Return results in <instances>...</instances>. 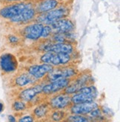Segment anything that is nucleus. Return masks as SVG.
Returning <instances> with one entry per match:
<instances>
[{"instance_id":"nucleus-1","label":"nucleus","mask_w":120,"mask_h":122,"mask_svg":"<svg viewBox=\"0 0 120 122\" xmlns=\"http://www.w3.org/2000/svg\"><path fill=\"white\" fill-rule=\"evenodd\" d=\"M68 14V10L65 8H54L51 10H49L45 13H40L36 20L37 22L45 24V25H50L54 21H57L59 19L65 18Z\"/></svg>"},{"instance_id":"nucleus-2","label":"nucleus","mask_w":120,"mask_h":122,"mask_svg":"<svg viewBox=\"0 0 120 122\" xmlns=\"http://www.w3.org/2000/svg\"><path fill=\"white\" fill-rule=\"evenodd\" d=\"M30 8H33V5L30 2H22L8 5L0 10V16L10 19Z\"/></svg>"},{"instance_id":"nucleus-3","label":"nucleus","mask_w":120,"mask_h":122,"mask_svg":"<svg viewBox=\"0 0 120 122\" xmlns=\"http://www.w3.org/2000/svg\"><path fill=\"white\" fill-rule=\"evenodd\" d=\"M71 59L70 54L56 53L53 52H46L41 57V61L45 64H51L52 66H61L68 64Z\"/></svg>"},{"instance_id":"nucleus-4","label":"nucleus","mask_w":120,"mask_h":122,"mask_svg":"<svg viewBox=\"0 0 120 122\" xmlns=\"http://www.w3.org/2000/svg\"><path fill=\"white\" fill-rule=\"evenodd\" d=\"M76 70L72 67H58L53 68V70L47 74L46 80L47 81H52L59 78H70L76 76Z\"/></svg>"},{"instance_id":"nucleus-5","label":"nucleus","mask_w":120,"mask_h":122,"mask_svg":"<svg viewBox=\"0 0 120 122\" xmlns=\"http://www.w3.org/2000/svg\"><path fill=\"white\" fill-rule=\"evenodd\" d=\"M70 83V78H59L57 80L50 81L48 84H44L42 92H43L45 95L53 94L61 90L65 89Z\"/></svg>"},{"instance_id":"nucleus-6","label":"nucleus","mask_w":120,"mask_h":122,"mask_svg":"<svg viewBox=\"0 0 120 122\" xmlns=\"http://www.w3.org/2000/svg\"><path fill=\"white\" fill-rule=\"evenodd\" d=\"M17 59L13 54L5 53L0 57V67L6 73L15 71L17 69Z\"/></svg>"},{"instance_id":"nucleus-7","label":"nucleus","mask_w":120,"mask_h":122,"mask_svg":"<svg viewBox=\"0 0 120 122\" xmlns=\"http://www.w3.org/2000/svg\"><path fill=\"white\" fill-rule=\"evenodd\" d=\"M44 25L42 23H34L26 26L23 30V36L27 39L30 40H37L39 39L42 33Z\"/></svg>"},{"instance_id":"nucleus-8","label":"nucleus","mask_w":120,"mask_h":122,"mask_svg":"<svg viewBox=\"0 0 120 122\" xmlns=\"http://www.w3.org/2000/svg\"><path fill=\"white\" fill-rule=\"evenodd\" d=\"M73 47L68 42H56V44L47 45L44 47L46 52H53L56 53L71 54L73 53Z\"/></svg>"},{"instance_id":"nucleus-9","label":"nucleus","mask_w":120,"mask_h":122,"mask_svg":"<svg viewBox=\"0 0 120 122\" xmlns=\"http://www.w3.org/2000/svg\"><path fill=\"white\" fill-rule=\"evenodd\" d=\"M53 67L51 64H42L33 65L30 67L27 70V73H29L35 79H39L45 76L49 72L53 70Z\"/></svg>"},{"instance_id":"nucleus-10","label":"nucleus","mask_w":120,"mask_h":122,"mask_svg":"<svg viewBox=\"0 0 120 122\" xmlns=\"http://www.w3.org/2000/svg\"><path fill=\"white\" fill-rule=\"evenodd\" d=\"M56 33H69L74 29V25L70 19H61L49 25Z\"/></svg>"},{"instance_id":"nucleus-11","label":"nucleus","mask_w":120,"mask_h":122,"mask_svg":"<svg viewBox=\"0 0 120 122\" xmlns=\"http://www.w3.org/2000/svg\"><path fill=\"white\" fill-rule=\"evenodd\" d=\"M99 107V105L94 102H84L79 104H74V105L70 109V112L73 114H79V115H85L89 114L91 111H93Z\"/></svg>"},{"instance_id":"nucleus-12","label":"nucleus","mask_w":120,"mask_h":122,"mask_svg":"<svg viewBox=\"0 0 120 122\" xmlns=\"http://www.w3.org/2000/svg\"><path fill=\"white\" fill-rule=\"evenodd\" d=\"M71 103V98L68 94H61L52 98L50 101V106L53 109L60 110L66 108Z\"/></svg>"},{"instance_id":"nucleus-13","label":"nucleus","mask_w":120,"mask_h":122,"mask_svg":"<svg viewBox=\"0 0 120 122\" xmlns=\"http://www.w3.org/2000/svg\"><path fill=\"white\" fill-rule=\"evenodd\" d=\"M42 84L35 85L33 87H31L27 88L22 92H21L19 94V98L24 102H31L36 97L38 94L42 92V88H43Z\"/></svg>"},{"instance_id":"nucleus-14","label":"nucleus","mask_w":120,"mask_h":122,"mask_svg":"<svg viewBox=\"0 0 120 122\" xmlns=\"http://www.w3.org/2000/svg\"><path fill=\"white\" fill-rule=\"evenodd\" d=\"M89 80L88 75H84L80 76L76 81L69 84L67 87L65 88V92L66 94H72L78 92L82 87H84L87 84L88 81Z\"/></svg>"},{"instance_id":"nucleus-15","label":"nucleus","mask_w":120,"mask_h":122,"mask_svg":"<svg viewBox=\"0 0 120 122\" xmlns=\"http://www.w3.org/2000/svg\"><path fill=\"white\" fill-rule=\"evenodd\" d=\"M36 16V9L33 8H30L23 12H22L18 16L10 19V20L14 23H22L31 21Z\"/></svg>"},{"instance_id":"nucleus-16","label":"nucleus","mask_w":120,"mask_h":122,"mask_svg":"<svg viewBox=\"0 0 120 122\" xmlns=\"http://www.w3.org/2000/svg\"><path fill=\"white\" fill-rule=\"evenodd\" d=\"M97 93H86L82 92H77V93L71 98V102L73 104H79L84 102H94Z\"/></svg>"},{"instance_id":"nucleus-17","label":"nucleus","mask_w":120,"mask_h":122,"mask_svg":"<svg viewBox=\"0 0 120 122\" xmlns=\"http://www.w3.org/2000/svg\"><path fill=\"white\" fill-rule=\"evenodd\" d=\"M59 5V2L57 0H44L39 4L36 11L39 13H45L49 10H51Z\"/></svg>"},{"instance_id":"nucleus-18","label":"nucleus","mask_w":120,"mask_h":122,"mask_svg":"<svg viewBox=\"0 0 120 122\" xmlns=\"http://www.w3.org/2000/svg\"><path fill=\"white\" fill-rule=\"evenodd\" d=\"M35 81V78L32 77L29 73H23L19 76L15 80V83L19 87H24V86L32 84Z\"/></svg>"},{"instance_id":"nucleus-19","label":"nucleus","mask_w":120,"mask_h":122,"mask_svg":"<svg viewBox=\"0 0 120 122\" xmlns=\"http://www.w3.org/2000/svg\"><path fill=\"white\" fill-rule=\"evenodd\" d=\"M48 107L47 104H41L38 106L36 109L34 110V115L37 118H43L45 117L47 112H48Z\"/></svg>"},{"instance_id":"nucleus-20","label":"nucleus","mask_w":120,"mask_h":122,"mask_svg":"<svg viewBox=\"0 0 120 122\" xmlns=\"http://www.w3.org/2000/svg\"><path fill=\"white\" fill-rule=\"evenodd\" d=\"M68 121H72V122H86L88 121V119L83 116L82 115H79V114H73L72 116H68Z\"/></svg>"},{"instance_id":"nucleus-21","label":"nucleus","mask_w":120,"mask_h":122,"mask_svg":"<svg viewBox=\"0 0 120 122\" xmlns=\"http://www.w3.org/2000/svg\"><path fill=\"white\" fill-rule=\"evenodd\" d=\"M26 108V105L24 102L16 101L13 104V109L16 111H22Z\"/></svg>"},{"instance_id":"nucleus-22","label":"nucleus","mask_w":120,"mask_h":122,"mask_svg":"<svg viewBox=\"0 0 120 122\" xmlns=\"http://www.w3.org/2000/svg\"><path fill=\"white\" fill-rule=\"evenodd\" d=\"M52 32H53V30H52L51 27L49 25H46L43 27V30H42V33L41 37L47 38L49 36H51L52 34Z\"/></svg>"},{"instance_id":"nucleus-23","label":"nucleus","mask_w":120,"mask_h":122,"mask_svg":"<svg viewBox=\"0 0 120 122\" xmlns=\"http://www.w3.org/2000/svg\"><path fill=\"white\" fill-rule=\"evenodd\" d=\"M65 116V112L63 111H59V110H56L55 112H53L51 115L52 119L53 121H60L62 119H63Z\"/></svg>"},{"instance_id":"nucleus-24","label":"nucleus","mask_w":120,"mask_h":122,"mask_svg":"<svg viewBox=\"0 0 120 122\" xmlns=\"http://www.w3.org/2000/svg\"><path fill=\"white\" fill-rule=\"evenodd\" d=\"M33 120H34V119H33V117L30 116H24L23 118H20L19 121L20 122H31V121H33Z\"/></svg>"},{"instance_id":"nucleus-25","label":"nucleus","mask_w":120,"mask_h":122,"mask_svg":"<svg viewBox=\"0 0 120 122\" xmlns=\"http://www.w3.org/2000/svg\"><path fill=\"white\" fill-rule=\"evenodd\" d=\"M9 41L12 43H17L19 41V39L16 36H10L9 37Z\"/></svg>"},{"instance_id":"nucleus-26","label":"nucleus","mask_w":120,"mask_h":122,"mask_svg":"<svg viewBox=\"0 0 120 122\" xmlns=\"http://www.w3.org/2000/svg\"><path fill=\"white\" fill-rule=\"evenodd\" d=\"M3 108H4V106H3V104L0 102V112H2L3 110Z\"/></svg>"},{"instance_id":"nucleus-27","label":"nucleus","mask_w":120,"mask_h":122,"mask_svg":"<svg viewBox=\"0 0 120 122\" xmlns=\"http://www.w3.org/2000/svg\"><path fill=\"white\" fill-rule=\"evenodd\" d=\"M9 120H10V121H15V118H14L12 116H9Z\"/></svg>"},{"instance_id":"nucleus-28","label":"nucleus","mask_w":120,"mask_h":122,"mask_svg":"<svg viewBox=\"0 0 120 122\" xmlns=\"http://www.w3.org/2000/svg\"><path fill=\"white\" fill-rule=\"evenodd\" d=\"M8 2H20V1H24V0H7Z\"/></svg>"}]
</instances>
